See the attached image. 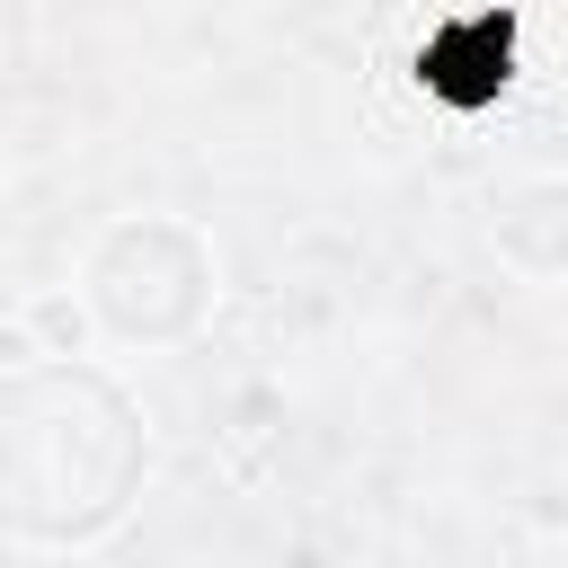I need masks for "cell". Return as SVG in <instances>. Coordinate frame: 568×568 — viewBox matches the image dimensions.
<instances>
[{"instance_id": "6da1fadb", "label": "cell", "mask_w": 568, "mask_h": 568, "mask_svg": "<svg viewBox=\"0 0 568 568\" xmlns=\"http://www.w3.org/2000/svg\"><path fill=\"white\" fill-rule=\"evenodd\" d=\"M151 470L133 399L89 364H18L0 373V541L80 550L106 541Z\"/></svg>"}, {"instance_id": "7a4b0ae2", "label": "cell", "mask_w": 568, "mask_h": 568, "mask_svg": "<svg viewBox=\"0 0 568 568\" xmlns=\"http://www.w3.org/2000/svg\"><path fill=\"white\" fill-rule=\"evenodd\" d=\"M80 302H89V320L106 337H142V346L186 337L195 311L213 302V248L169 213H124V222L98 231Z\"/></svg>"}, {"instance_id": "3957f363", "label": "cell", "mask_w": 568, "mask_h": 568, "mask_svg": "<svg viewBox=\"0 0 568 568\" xmlns=\"http://www.w3.org/2000/svg\"><path fill=\"white\" fill-rule=\"evenodd\" d=\"M417 89H506V27H453L435 53H417Z\"/></svg>"}, {"instance_id": "277c9868", "label": "cell", "mask_w": 568, "mask_h": 568, "mask_svg": "<svg viewBox=\"0 0 568 568\" xmlns=\"http://www.w3.org/2000/svg\"><path fill=\"white\" fill-rule=\"evenodd\" d=\"M18 346L71 364V355L98 346V320H89V302H80L71 284H53V293H27V302H18Z\"/></svg>"}]
</instances>
